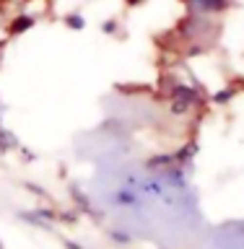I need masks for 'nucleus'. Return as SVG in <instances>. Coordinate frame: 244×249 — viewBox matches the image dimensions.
I'll list each match as a JSON object with an SVG mask.
<instances>
[{"label":"nucleus","instance_id":"obj_1","mask_svg":"<svg viewBox=\"0 0 244 249\" xmlns=\"http://www.w3.org/2000/svg\"><path fill=\"white\" fill-rule=\"evenodd\" d=\"M31 26H34V18H31V16H19V18L11 21L8 34H11V36H19V34H23V31H29Z\"/></svg>","mask_w":244,"mask_h":249},{"label":"nucleus","instance_id":"obj_2","mask_svg":"<svg viewBox=\"0 0 244 249\" xmlns=\"http://www.w3.org/2000/svg\"><path fill=\"white\" fill-rule=\"evenodd\" d=\"M13 148H19V140H16L5 127H0V153H8V151H13Z\"/></svg>","mask_w":244,"mask_h":249},{"label":"nucleus","instance_id":"obj_3","mask_svg":"<svg viewBox=\"0 0 244 249\" xmlns=\"http://www.w3.org/2000/svg\"><path fill=\"white\" fill-rule=\"evenodd\" d=\"M65 26L78 31V29H83V26H86V18H83L81 13H68V16H65Z\"/></svg>","mask_w":244,"mask_h":249},{"label":"nucleus","instance_id":"obj_4","mask_svg":"<svg viewBox=\"0 0 244 249\" xmlns=\"http://www.w3.org/2000/svg\"><path fill=\"white\" fill-rule=\"evenodd\" d=\"M231 96H234V89H229V91H218L216 96H213V101H216V104H229Z\"/></svg>","mask_w":244,"mask_h":249},{"label":"nucleus","instance_id":"obj_5","mask_svg":"<svg viewBox=\"0 0 244 249\" xmlns=\"http://www.w3.org/2000/svg\"><path fill=\"white\" fill-rule=\"evenodd\" d=\"M101 31H104V34H117V21H114V18H112V21H104Z\"/></svg>","mask_w":244,"mask_h":249},{"label":"nucleus","instance_id":"obj_6","mask_svg":"<svg viewBox=\"0 0 244 249\" xmlns=\"http://www.w3.org/2000/svg\"><path fill=\"white\" fill-rule=\"evenodd\" d=\"M112 239L117 241V244H130V236L128 233H120V231H112Z\"/></svg>","mask_w":244,"mask_h":249},{"label":"nucleus","instance_id":"obj_7","mask_svg":"<svg viewBox=\"0 0 244 249\" xmlns=\"http://www.w3.org/2000/svg\"><path fill=\"white\" fill-rule=\"evenodd\" d=\"M125 3H128V5H140L143 0H125Z\"/></svg>","mask_w":244,"mask_h":249},{"label":"nucleus","instance_id":"obj_8","mask_svg":"<svg viewBox=\"0 0 244 249\" xmlns=\"http://www.w3.org/2000/svg\"><path fill=\"white\" fill-rule=\"evenodd\" d=\"M0 249H5V247H3V241H0Z\"/></svg>","mask_w":244,"mask_h":249},{"label":"nucleus","instance_id":"obj_9","mask_svg":"<svg viewBox=\"0 0 244 249\" xmlns=\"http://www.w3.org/2000/svg\"><path fill=\"white\" fill-rule=\"evenodd\" d=\"M185 3H190V0H185Z\"/></svg>","mask_w":244,"mask_h":249}]
</instances>
